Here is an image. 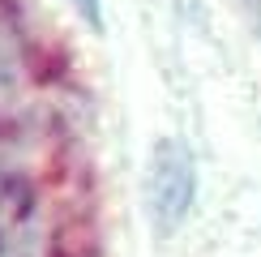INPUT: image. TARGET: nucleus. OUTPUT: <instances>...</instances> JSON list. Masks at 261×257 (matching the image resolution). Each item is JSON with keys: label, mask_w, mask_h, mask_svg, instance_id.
<instances>
[{"label": "nucleus", "mask_w": 261, "mask_h": 257, "mask_svg": "<svg viewBox=\"0 0 261 257\" xmlns=\"http://www.w3.org/2000/svg\"><path fill=\"white\" fill-rule=\"evenodd\" d=\"M193 197H197V163H193L184 142L167 137V142L154 146V159H150V171H146V206H150L154 227L176 232L189 219Z\"/></svg>", "instance_id": "obj_1"}, {"label": "nucleus", "mask_w": 261, "mask_h": 257, "mask_svg": "<svg viewBox=\"0 0 261 257\" xmlns=\"http://www.w3.org/2000/svg\"><path fill=\"white\" fill-rule=\"evenodd\" d=\"M73 9H77V17L86 21V26L103 30V0H69Z\"/></svg>", "instance_id": "obj_2"}]
</instances>
